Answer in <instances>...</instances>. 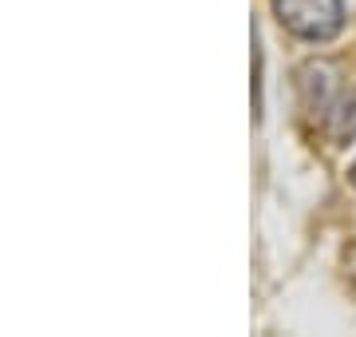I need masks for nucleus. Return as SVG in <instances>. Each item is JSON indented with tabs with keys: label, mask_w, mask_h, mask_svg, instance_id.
Masks as SVG:
<instances>
[{
	"label": "nucleus",
	"mask_w": 356,
	"mask_h": 337,
	"mask_svg": "<svg viewBox=\"0 0 356 337\" xmlns=\"http://www.w3.org/2000/svg\"><path fill=\"white\" fill-rule=\"evenodd\" d=\"M297 95H301V111L325 123L329 107L337 104V72H332V64L309 60V64L297 68Z\"/></svg>",
	"instance_id": "obj_2"
},
{
	"label": "nucleus",
	"mask_w": 356,
	"mask_h": 337,
	"mask_svg": "<svg viewBox=\"0 0 356 337\" xmlns=\"http://www.w3.org/2000/svg\"><path fill=\"white\" fill-rule=\"evenodd\" d=\"M325 131H329L337 143H348L356 135V91L337 95V104H332L329 116H325Z\"/></svg>",
	"instance_id": "obj_3"
},
{
	"label": "nucleus",
	"mask_w": 356,
	"mask_h": 337,
	"mask_svg": "<svg viewBox=\"0 0 356 337\" xmlns=\"http://www.w3.org/2000/svg\"><path fill=\"white\" fill-rule=\"evenodd\" d=\"M348 182H353V187H356V163H353V167H348Z\"/></svg>",
	"instance_id": "obj_4"
},
{
	"label": "nucleus",
	"mask_w": 356,
	"mask_h": 337,
	"mask_svg": "<svg viewBox=\"0 0 356 337\" xmlns=\"http://www.w3.org/2000/svg\"><path fill=\"white\" fill-rule=\"evenodd\" d=\"M273 16L289 36L325 44L344 24V0H273Z\"/></svg>",
	"instance_id": "obj_1"
}]
</instances>
